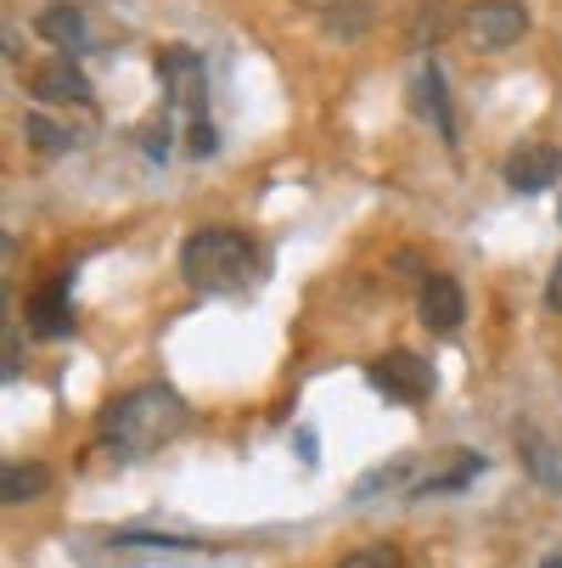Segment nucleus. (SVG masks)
Returning a JSON list of instances; mask_svg holds the SVG:
<instances>
[{"instance_id":"14","label":"nucleus","mask_w":562,"mask_h":568,"mask_svg":"<svg viewBox=\"0 0 562 568\" xmlns=\"http://www.w3.org/2000/svg\"><path fill=\"white\" fill-rule=\"evenodd\" d=\"M478 473H484V462H478V456H456L445 473H422L417 484H411V501H428V496H450V490H461V484H472Z\"/></svg>"},{"instance_id":"8","label":"nucleus","mask_w":562,"mask_h":568,"mask_svg":"<svg viewBox=\"0 0 562 568\" xmlns=\"http://www.w3.org/2000/svg\"><path fill=\"white\" fill-rule=\"evenodd\" d=\"M29 333L34 338H68L73 333V287H68V276H51L34 298H29Z\"/></svg>"},{"instance_id":"22","label":"nucleus","mask_w":562,"mask_h":568,"mask_svg":"<svg viewBox=\"0 0 562 568\" xmlns=\"http://www.w3.org/2000/svg\"><path fill=\"white\" fill-rule=\"evenodd\" d=\"M540 568H562V551H551V557H545V562H540Z\"/></svg>"},{"instance_id":"9","label":"nucleus","mask_w":562,"mask_h":568,"mask_svg":"<svg viewBox=\"0 0 562 568\" xmlns=\"http://www.w3.org/2000/svg\"><path fill=\"white\" fill-rule=\"evenodd\" d=\"M29 91L40 97V102H57V108H85L91 102V79L79 73V62H68V57H51V62H40L34 73H29Z\"/></svg>"},{"instance_id":"3","label":"nucleus","mask_w":562,"mask_h":568,"mask_svg":"<svg viewBox=\"0 0 562 568\" xmlns=\"http://www.w3.org/2000/svg\"><path fill=\"white\" fill-rule=\"evenodd\" d=\"M529 29V7L523 0H472V7L461 12V34L472 51H507L518 45Z\"/></svg>"},{"instance_id":"7","label":"nucleus","mask_w":562,"mask_h":568,"mask_svg":"<svg viewBox=\"0 0 562 568\" xmlns=\"http://www.w3.org/2000/svg\"><path fill=\"white\" fill-rule=\"evenodd\" d=\"M417 315H422L428 333H456L461 315H467L461 282H456V276H422V287H417Z\"/></svg>"},{"instance_id":"6","label":"nucleus","mask_w":562,"mask_h":568,"mask_svg":"<svg viewBox=\"0 0 562 568\" xmlns=\"http://www.w3.org/2000/svg\"><path fill=\"white\" fill-rule=\"evenodd\" d=\"M556 181H562V146H551V141H523L507 158V186L523 192V197H534V192H545Z\"/></svg>"},{"instance_id":"2","label":"nucleus","mask_w":562,"mask_h":568,"mask_svg":"<svg viewBox=\"0 0 562 568\" xmlns=\"http://www.w3.org/2000/svg\"><path fill=\"white\" fill-rule=\"evenodd\" d=\"M254 265H259V248L236 225H197L181 242V276L192 293H236L248 287Z\"/></svg>"},{"instance_id":"11","label":"nucleus","mask_w":562,"mask_h":568,"mask_svg":"<svg viewBox=\"0 0 562 568\" xmlns=\"http://www.w3.org/2000/svg\"><path fill=\"white\" fill-rule=\"evenodd\" d=\"M34 29H40L51 45H62V57H68V51H85V34H91V29H85V12H79L73 0H57V7H45V12L34 18Z\"/></svg>"},{"instance_id":"15","label":"nucleus","mask_w":562,"mask_h":568,"mask_svg":"<svg viewBox=\"0 0 562 568\" xmlns=\"http://www.w3.org/2000/svg\"><path fill=\"white\" fill-rule=\"evenodd\" d=\"M23 135H29L34 152H68V146H73V135H68L62 124H51L45 113H29V119H23Z\"/></svg>"},{"instance_id":"12","label":"nucleus","mask_w":562,"mask_h":568,"mask_svg":"<svg viewBox=\"0 0 562 568\" xmlns=\"http://www.w3.org/2000/svg\"><path fill=\"white\" fill-rule=\"evenodd\" d=\"M518 456H523V467L545 484V490H562V450H556V439H545L540 428H518Z\"/></svg>"},{"instance_id":"21","label":"nucleus","mask_w":562,"mask_h":568,"mask_svg":"<svg viewBox=\"0 0 562 568\" xmlns=\"http://www.w3.org/2000/svg\"><path fill=\"white\" fill-rule=\"evenodd\" d=\"M12 377H18V333L7 327V383H12Z\"/></svg>"},{"instance_id":"10","label":"nucleus","mask_w":562,"mask_h":568,"mask_svg":"<svg viewBox=\"0 0 562 568\" xmlns=\"http://www.w3.org/2000/svg\"><path fill=\"white\" fill-rule=\"evenodd\" d=\"M411 108H417V119H428V124L445 135V146H456V113H450V97H445L439 62H422V68H417V79H411Z\"/></svg>"},{"instance_id":"16","label":"nucleus","mask_w":562,"mask_h":568,"mask_svg":"<svg viewBox=\"0 0 562 568\" xmlns=\"http://www.w3.org/2000/svg\"><path fill=\"white\" fill-rule=\"evenodd\" d=\"M411 456H399V462H388V467H377V473H366L360 484H355V501H371V490H394V484H406L411 478Z\"/></svg>"},{"instance_id":"17","label":"nucleus","mask_w":562,"mask_h":568,"mask_svg":"<svg viewBox=\"0 0 562 568\" xmlns=\"http://www.w3.org/2000/svg\"><path fill=\"white\" fill-rule=\"evenodd\" d=\"M338 568H399V546L377 540V546H360L349 557H338Z\"/></svg>"},{"instance_id":"5","label":"nucleus","mask_w":562,"mask_h":568,"mask_svg":"<svg viewBox=\"0 0 562 568\" xmlns=\"http://www.w3.org/2000/svg\"><path fill=\"white\" fill-rule=\"evenodd\" d=\"M152 68L170 85V108H186L192 119H208L203 113L208 108V73H203V57L192 45H164L152 57Z\"/></svg>"},{"instance_id":"13","label":"nucleus","mask_w":562,"mask_h":568,"mask_svg":"<svg viewBox=\"0 0 562 568\" xmlns=\"http://www.w3.org/2000/svg\"><path fill=\"white\" fill-rule=\"evenodd\" d=\"M45 490H51V467L45 462H7V473H0V501L7 507L40 501Z\"/></svg>"},{"instance_id":"19","label":"nucleus","mask_w":562,"mask_h":568,"mask_svg":"<svg viewBox=\"0 0 562 568\" xmlns=\"http://www.w3.org/2000/svg\"><path fill=\"white\" fill-rule=\"evenodd\" d=\"M186 146H192L197 158H208V152H214V124H208V119H192V130H186Z\"/></svg>"},{"instance_id":"1","label":"nucleus","mask_w":562,"mask_h":568,"mask_svg":"<svg viewBox=\"0 0 562 568\" xmlns=\"http://www.w3.org/2000/svg\"><path fill=\"white\" fill-rule=\"evenodd\" d=\"M186 423H192V405L170 383H141V388H124L119 399L102 405L96 439H102V450L146 456V450H164L170 439H181Z\"/></svg>"},{"instance_id":"20","label":"nucleus","mask_w":562,"mask_h":568,"mask_svg":"<svg viewBox=\"0 0 562 568\" xmlns=\"http://www.w3.org/2000/svg\"><path fill=\"white\" fill-rule=\"evenodd\" d=\"M545 310L551 315H562V260L551 265V276H545Z\"/></svg>"},{"instance_id":"18","label":"nucleus","mask_w":562,"mask_h":568,"mask_svg":"<svg viewBox=\"0 0 562 568\" xmlns=\"http://www.w3.org/2000/svg\"><path fill=\"white\" fill-rule=\"evenodd\" d=\"M445 34V7H439V0H428V7H417V18H411V45H433Z\"/></svg>"},{"instance_id":"4","label":"nucleus","mask_w":562,"mask_h":568,"mask_svg":"<svg viewBox=\"0 0 562 568\" xmlns=\"http://www.w3.org/2000/svg\"><path fill=\"white\" fill-rule=\"evenodd\" d=\"M366 383L382 399H394V405H422L433 394V366L422 355H411V349H388V355H377L366 366Z\"/></svg>"}]
</instances>
